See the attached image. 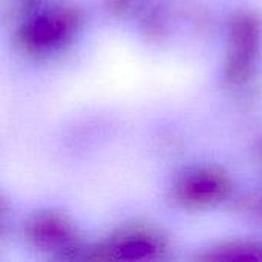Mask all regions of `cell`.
Here are the masks:
<instances>
[{"instance_id": "obj_1", "label": "cell", "mask_w": 262, "mask_h": 262, "mask_svg": "<svg viewBox=\"0 0 262 262\" xmlns=\"http://www.w3.org/2000/svg\"><path fill=\"white\" fill-rule=\"evenodd\" d=\"M80 17L69 6H55L29 17L18 31L23 49L34 55H48L63 49L74 37Z\"/></svg>"}, {"instance_id": "obj_2", "label": "cell", "mask_w": 262, "mask_h": 262, "mask_svg": "<svg viewBox=\"0 0 262 262\" xmlns=\"http://www.w3.org/2000/svg\"><path fill=\"white\" fill-rule=\"evenodd\" d=\"M262 43L259 17L243 11L232 17L229 29V54L224 78L230 86H241L250 80Z\"/></svg>"}, {"instance_id": "obj_3", "label": "cell", "mask_w": 262, "mask_h": 262, "mask_svg": "<svg viewBox=\"0 0 262 262\" xmlns=\"http://www.w3.org/2000/svg\"><path fill=\"white\" fill-rule=\"evenodd\" d=\"M166 252L164 238L150 229L123 230L94 250L95 259H157Z\"/></svg>"}, {"instance_id": "obj_4", "label": "cell", "mask_w": 262, "mask_h": 262, "mask_svg": "<svg viewBox=\"0 0 262 262\" xmlns=\"http://www.w3.org/2000/svg\"><path fill=\"white\" fill-rule=\"evenodd\" d=\"M230 193V181L226 175L213 169H200L187 173L177 184V200L193 209L215 206Z\"/></svg>"}, {"instance_id": "obj_5", "label": "cell", "mask_w": 262, "mask_h": 262, "mask_svg": "<svg viewBox=\"0 0 262 262\" xmlns=\"http://www.w3.org/2000/svg\"><path fill=\"white\" fill-rule=\"evenodd\" d=\"M26 239L43 252H71L77 247V233L66 216L55 212H40L25 226Z\"/></svg>"}, {"instance_id": "obj_6", "label": "cell", "mask_w": 262, "mask_h": 262, "mask_svg": "<svg viewBox=\"0 0 262 262\" xmlns=\"http://www.w3.org/2000/svg\"><path fill=\"white\" fill-rule=\"evenodd\" d=\"M204 261H262V243H226L200 256Z\"/></svg>"}, {"instance_id": "obj_7", "label": "cell", "mask_w": 262, "mask_h": 262, "mask_svg": "<svg viewBox=\"0 0 262 262\" xmlns=\"http://www.w3.org/2000/svg\"><path fill=\"white\" fill-rule=\"evenodd\" d=\"M135 0H107V6L114 14H124Z\"/></svg>"}]
</instances>
